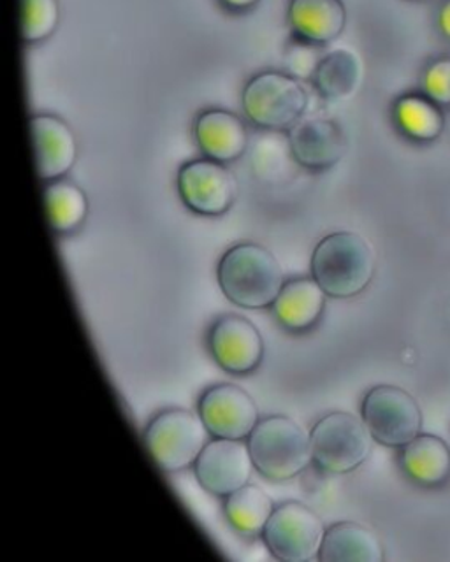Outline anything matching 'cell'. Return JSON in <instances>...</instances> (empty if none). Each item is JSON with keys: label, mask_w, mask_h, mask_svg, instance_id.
Masks as SVG:
<instances>
[{"label": "cell", "mask_w": 450, "mask_h": 562, "mask_svg": "<svg viewBox=\"0 0 450 562\" xmlns=\"http://www.w3.org/2000/svg\"><path fill=\"white\" fill-rule=\"evenodd\" d=\"M216 278L225 297L248 310L273 306L285 283L277 257L257 243H239L225 251Z\"/></svg>", "instance_id": "cell-1"}, {"label": "cell", "mask_w": 450, "mask_h": 562, "mask_svg": "<svg viewBox=\"0 0 450 562\" xmlns=\"http://www.w3.org/2000/svg\"><path fill=\"white\" fill-rule=\"evenodd\" d=\"M375 250L361 234H329L315 246L312 277L331 297H356L375 277Z\"/></svg>", "instance_id": "cell-2"}, {"label": "cell", "mask_w": 450, "mask_h": 562, "mask_svg": "<svg viewBox=\"0 0 450 562\" xmlns=\"http://www.w3.org/2000/svg\"><path fill=\"white\" fill-rule=\"evenodd\" d=\"M256 470L273 482L296 479L314 462L312 439L300 422L285 415L259 420L248 436Z\"/></svg>", "instance_id": "cell-3"}, {"label": "cell", "mask_w": 450, "mask_h": 562, "mask_svg": "<svg viewBox=\"0 0 450 562\" xmlns=\"http://www.w3.org/2000/svg\"><path fill=\"white\" fill-rule=\"evenodd\" d=\"M146 450L164 473H178L198 462L210 441V430L201 415L169 408L151 418L143 432Z\"/></svg>", "instance_id": "cell-4"}, {"label": "cell", "mask_w": 450, "mask_h": 562, "mask_svg": "<svg viewBox=\"0 0 450 562\" xmlns=\"http://www.w3.org/2000/svg\"><path fill=\"white\" fill-rule=\"evenodd\" d=\"M241 101L254 125L266 131H285L294 127L305 113L308 93L294 76L266 70L245 85Z\"/></svg>", "instance_id": "cell-5"}, {"label": "cell", "mask_w": 450, "mask_h": 562, "mask_svg": "<svg viewBox=\"0 0 450 562\" xmlns=\"http://www.w3.org/2000/svg\"><path fill=\"white\" fill-rule=\"evenodd\" d=\"M310 439L315 464L333 474L358 470L373 448V436L364 420L347 412L329 413L320 418Z\"/></svg>", "instance_id": "cell-6"}, {"label": "cell", "mask_w": 450, "mask_h": 562, "mask_svg": "<svg viewBox=\"0 0 450 562\" xmlns=\"http://www.w3.org/2000/svg\"><path fill=\"white\" fill-rule=\"evenodd\" d=\"M361 413L373 439L384 447H405L423 430L419 403L400 386H373L362 400Z\"/></svg>", "instance_id": "cell-7"}, {"label": "cell", "mask_w": 450, "mask_h": 562, "mask_svg": "<svg viewBox=\"0 0 450 562\" xmlns=\"http://www.w3.org/2000/svg\"><path fill=\"white\" fill-rule=\"evenodd\" d=\"M326 531L314 509L288 501L274 508L262 538L279 561L308 562L318 558Z\"/></svg>", "instance_id": "cell-8"}, {"label": "cell", "mask_w": 450, "mask_h": 562, "mask_svg": "<svg viewBox=\"0 0 450 562\" xmlns=\"http://www.w3.org/2000/svg\"><path fill=\"white\" fill-rule=\"evenodd\" d=\"M181 201L198 215L221 216L235 204L238 183L225 164L213 158H195L178 172Z\"/></svg>", "instance_id": "cell-9"}, {"label": "cell", "mask_w": 450, "mask_h": 562, "mask_svg": "<svg viewBox=\"0 0 450 562\" xmlns=\"http://www.w3.org/2000/svg\"><path fill=\"white\" fill-rule=\"evenodd\" d=\"M194 468L204 491L227 497L250 483L256 464L245 439L215 438L207 441Z\"/></svg>", "instance_id": "cell-10"}, {"label": "cell", "mask_w": 450, "mask_h": 562, "mask_svg": "<svg viewBox=\"0 0 450 562\" xmlns=\"http://www.w3.org/2000/svg\"><path fill=\"white\" fill-rule=\"evenodd\" d=\"M199 415L215 438L248 439L261 420L256 401L233 383L210 386L199 400Z\"/></svg>", "instance_id": "cell-11"}, {"label": "cell", "mask_w": 450, "mask_h": 562, "mask_svg": "<svg viewBox=\"0 0 450 562\" xmlns=\"http://www.w3.org/2000/svg\"><path fill=\"white\" fill-rule=\"evenodd\" d=\"M207 347L216 364L230 374L256 371L265 357V341L252 322L239 315H224L207 334Z\"/></svg>", "instance_id": "cell-12"}, {"label": "cell", "mask_w": 450, "mask_h": 562, "mask_svg": "<svg viewBox=\"0 0 450 562\" xmlns=\"http://www.w3.org/2000/svg\"><path fill=\"white\" fill-rule=\"evenodd\" d=\"M289 145L300 166L312 171H326L344 158L347 137L335 120L310 119L291 127Z\"/></svg>", "instance_id": "cell-13"}, {"label": "cell", "mask_w": 450, "mask_h": 562, "mask_svg": "<svg viewBox=\"0 0 450 562\" xmlns=\"http://www.w3.org/2000/svg\"><path fill=\"white\" fill-rule=\"evenodd\" d=\"M31 127L41 180L45 183L60 180L71 171L78 157L71 127L55 114H34Z\"/></svg>", "instance_id": "cell-14"}, {"label": "cell", "mask_w": 450, "mask_h": 562, "mask_svg": "<svg viewBox=\"0 0 450 562\" xmlns=\"http://www.w3.org/2000/svg\"><path fill=\"white\" fill-rule=\"evenodd\" d=\"M194 136L201 151L222 164L238 160L248 145L244 120L225 110H206L199 114Z\"/></svg>", "instance_id": "cell-15"}, {"label": "cell", "mask_w": 450, "mask_h": 562, "mask_svg": "<svg viewBox=\"0 0 450 562\" xmlns=\"http://www.w3.org/2000/svg\"><path fill=\"white\" fill-rule=\"evenodd\" d=\"M288 18L297 40L326 46L344 32L347 9L341 0H291Z\"/></svg>", "instance_id": "cell-16"}, {"label": "cell", "mask_w": 450, "mask_h": 562, "mask_svg": "<svg viewBox=\"0 0 450 562\" xmlns=\"http://www.w3.org/2000/svg\"><path fill=\"white\" fill-rule=\"evenodd\" d=\"M326 295L314 277L285 281L273 303L274 316L294 333L312 329L324 315Z\"/></svg>", "instance_id": "cell-17"}, {"label": "cell", "mask_w": 450, "mask_h": 562, "mask_svg": "<svg viewBox=\"0 0 450 562\" xmlns=\"http://www.w3.org/2000/svg\"><path fill=\"white\" fill-rule=\"evenodd\" d=\"M400 464L419 487H443L450 480V447L438 436L420 432L402 447Z\"/></svg>", "instance_id": "cell-18"}, {"label": "cell", "mask_w": 450, "mask_h": 562, "mask_svg": "<svg viewBox=\"0 0 450 562\" xmlns=\"http://www.w3.org/2000/svg\"><path fill=\"white\" fill-rule=\"evenodd\" d=\"M384 558V544L376 532L358 522L329 527L318 553L323 562H382Z\"/></svg>", "instance_id": "cell-19"}, {"label": "cell", "mask_w": 450, "mask_h": 562, "mask_svg": "<svg viewBox=\"0 0 450 562\" xmlns=\"http://www.w3.org/2000/svg\"><path fill=\"white\" fill-rule=\"evenodd\" d=\"M394 120L397 127L415 143H432L446 128V116L441 105L431 101L426 93H406L394 104Z\"/></svg>", "instance_id": "cell-20"}, {"label": "cell", "mask_w": 450, "mask_h": 562, "mask_svg": "<svg viewBox=\"0 0 450 562\" xmlns=\"http://www.w3.org/2000/svg\"><path fill=\"white\" fill-rule=\"evenodd\" d=\"M362 66L356 53L335 49L318 61L314 83L320 95L329 101H341L358 90Z\"/></svg>", "instance_id": "cell-21"}, {"label": "cell", "mask_w": 450, "mask_h": 562, "mask_svg": "<svg viewBox=\"0 0 450 562\" xmlns=\"http://www.w3.org/2000/svg\"><path fill=\"white\" fill-rule=\"evenodd\" d=\"M45 201L49 225L60 236L78 231L89 215V199L83 190L64 178L45 184Z\"/></svg>", "instance_id": "cell-22"}, {"label": "cell", "mask_w": 450, "mask_h": 562, "mask_svg": "<svg viewBox=\"0 0 450 562\" xmlns=\"http://www.w3.org/2000/svg\"><path fill=\"white\" fill-rule=\"evenodd\" d=\"M274 506L271 499L261 487L254 483H247L245 487L233 492L225 499V517L230 526L247 536H257L265 532L266 526L270 522Z\"/></svg>", "instance_id": "cell-23"}, {"label": "cell", "mask_w": 450, "mask_h": 562, "mask_svg": "<svg viewBox=\"0 0 450 562\" xmlns=\"http://www.w3.org/2000/svg\"><path fill=\"white\" fill-rule=\"evenodd\" d=\"M60 22L58 0H23L22 37L25 44L48 40Z\"/></svg>", "instance_id": "cell-24"}, {"label": "cell", "mask_w": 450, "mask_h": 562, "mask_svg": "<svg viewBox=\"0 0 450 562\" xmlns=\"http://www.w3.org/2000/svg\"><path fill=\"white\" fill-rule=\"evenodd\" d=\"M424 93L441 108L450 105V57L431 61L424 72Z\"/></svg>", "instance_id": "cell-25"}, {"label": "cell", "mask_w": 450, "mask_h": 562, "mask_svg": "<svg viewBox=\"0 0 450 562\" xmlns=\"http://www.w3.org/2000/svg\"><path fill=\"white\" fill-rule=\"evenodd\" d=\"M221 4L229 11H235V13H244L248 9L256 8L259 0H221Z\"/></svg>", "instance_id": "cell-26"}, {"label": "cell", "mask_w": 450, "mask_h": 562, "mask_svg": "<svg viewBox=\"0 0 450 562\" xmlns=\"http://www.w3.org/2000/svg\"><path fill=\"white\" fill-rule=\"evenodd\" d=\"M438 26H440L441 34L450 40V0H446L438 13Z\"/></svg>", "instance_id": "cell-27"}]
</instances>
